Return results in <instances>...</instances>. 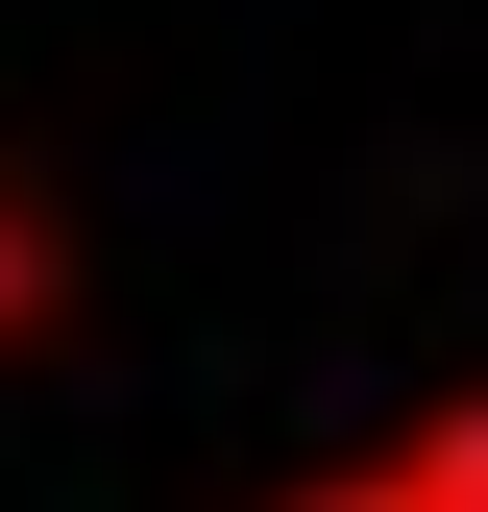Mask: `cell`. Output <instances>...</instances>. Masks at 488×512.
<instances>
[{
  "mask_svg": "<svg viewBox=\"0 0 488 512\" xmlns=\"http://www.w3.org/2000/svg\"><path fill=\"white\" fill-rule=\"evenodd\" d=\"M269 512H488V391H440V415H391V439H342V464H293Z\"/></svg>",
  "mask_w": 488,
  "mask_h": 512,
  "instance_id": "1",
  "label": "cell"
},
{
  "mask_svg": "<svg viewBox=\"0 0 488 512\" xmlns=\"http://www.w3.org/2000/svg\"><path fill=\"white\" fill-rule=\"evenodd\" d=\"M49 293H74V244H49V196H0V342H49Z\"/></svg>",
  "mask_w": 488,
  "mask_h": 512,
  "instance_id": "2",
  "label": "cell"
}]
</instances>
